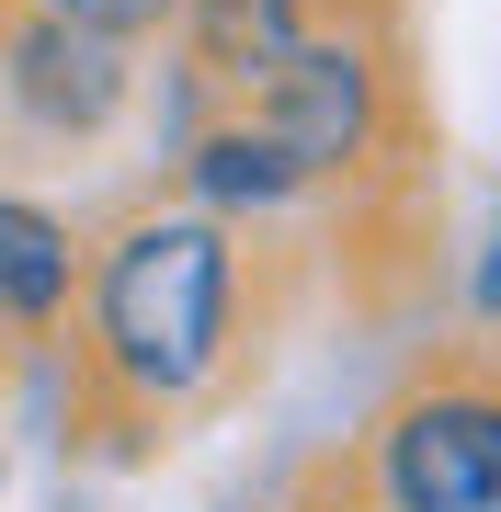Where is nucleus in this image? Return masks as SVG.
I'll use <instances>...</instances> for the list:
<instances>
[{
	"label": "nucleus",
	"mask_w": 501,
	"mask_h": 512,
	"mask_svg": "<svg viewBox=\"0 0 501 512\" xmlns=\"http://www.w3.org/2000/svg\"><path fill=\"white\" fill-rule=\"evenodd\" d=\"M228 353V228L217 217H137L92 262V365L126 399H194Z\"/></svg>",
	"instance_id": "nucleus-1"
},
{
	"label": "nucleus",
	"mask_w": 501,
	"mask_h": 512,
	"mask_svg": "<svg viewBox=\"0 0 501 512\" xmlns=\"http://www.w3.org/2000/svg\"><path fill=\"white\" fill-rule=\"evenodd\" d=\"M388 512H501V399L433 387L388 421Z\"/></svg>",
	"instance_id": "nucleus-2"
},
{
	"label": "nucleus",
	"mask_w": 501,
	"mask_h": 512,
	"mask_svg": "<svg viewBox=\"0 0 501 512\" xmlns=\"http://www.w3.org/2000/svg\"><path fill=\"white\" fill-rule=\"evenodd\" d=\"M251 126L285 148L297 171H331L365 148V57L353 46H285L251 80Z\"/></svg>",
	"instance_id": "nucleus-3"
},
{
	"label": "nucleus",
	"mask_w": 501,
	"mask_h": 512,
	"mask_svg": "<svg viewBox=\"0 0 501 512\" xmlns=\"http://www.w3.org/2000/svg\"><path fill=\"white\" fill-rule=\"evenodd\" d=\"M12 103L35 114V126H69V137H92L114 103H126V57H114V35H92V23H57L35 12L12 35Z\"/></svg>",
	"instance_id": "nucleus-4"
},
{
	"label": "nucleus",
	"mask_w": 501,
	"mask_h": 512,
	"mask_svg": "<svg viewBox=\"0 0 501 512\" xmlns=\"http://www.w3.org/2000/svg\"><path fill=\"white\" fill-rule=\"evenodd\" d=\"M69 285H80L69 228H57L46 205L0 194V319H12V330H46L57 308H69Z\"/></svg>",
	"instance_id": "nucleus-5"
},
{
	"label": "nucleus",
	"mask_w": 501,
	"mask_h": 512,
	"mask_svg": "<svg viewBox=\"0 0 501 512\" xmlns=\"http://www.w3.org/2000/svg\"><path fill=\"white\" fill-rule=\"evenodd\" d=\"M183 23H194L205 80H240V92L297 46V0H183Z\"/></svg>",
	"instance_id": "nucleus-6"
},
{
	"label": "nucleus",
	"mask_w": 501,
	"mask_h": 512,
	"mask_svg": "<svg viewBox=\"0 0 501 512\" xmlns=\"http://www.w3.org/2000/svg\"><path fill=\"white\" fill-rule=\"evenodd\" d=\"M194 183H205V205H285V194L308 183V171L285 160V148L262 137V126H217V137L194 148Z\"/></svg>",
	"instance_id": "nucleus-7"
},
{
	"label": "nucleus",
	"mask_w": 501,
	"mask_h": 512,
	"mask_svg": "<svg viewBox=\"0 0 501 512\" xmlns=\"http://www.w3.org/2000/svg\"><path fill=\"white\" fill-rule=\"evenodd\" d=\"M35 12H57V23H92V35H114V46H126V35H149V23H171L183 0H35Z\"/></svg>",
	"instance_id": "nucleus-8"
},
{
	"label": "nucleus",
	"mask_w": 501,
	"mask_h": 512,
	"mask_svg": "<svg viewBox=\"0 0 501 512\" xmlns=\"http://www.w3.org/2000/svg\"><path fill=\"white\" fill-rule=\"evenodd\" d=\"M479 308L501 319V228H490V262H479Z\"/></svg>",
	"instance_id": "nucleus-9"
}]
</instances>
